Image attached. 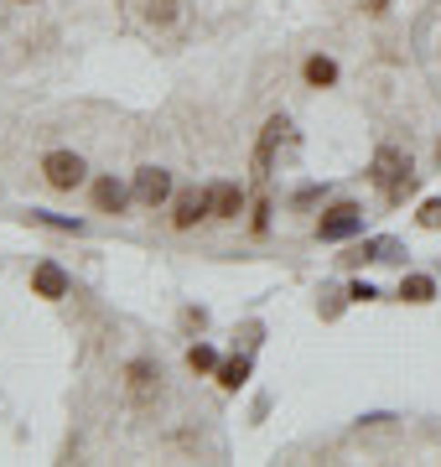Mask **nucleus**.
Returning <instances> with one entry per match:
<instances>
[{
	"mask_svg": "<svg viewBox=\"0 0 441 467\" xmlns=\"http://www.w3.org/2000/svg\"><path fill=\"white\" fill-rule=\"evenodd\" d=\"M348 296H354V301H374V296H379V291H374V285H369V281H358V285H354V291H348Z\"/></svg>",
	"mask_w": 441,
	"mask_h": 467,
	"instance_id": "17",
	"label": "nucleus"
},
{
	"mask_svg": "<svg viewBox=\"0 0 441 467\" xmlns=\"http://www.w3.org/2000/svg\"><path fill=\"white\" fill-rule=\"evenodd\" d=\"M281 135H286V119H281V115L265 119V130H260V146H255V177H260V182L271 177V161H275V146H281Z\"/></svg>",
	"mask_w": 441,
	"mask_h": 467,
	"instance_id": "8",
	"label": "nucleus"
},
{
	"mask_svg": "<svg viewBox=\"0 0 441 467\" xmlns=\"http://www.w3.org/2000/svg\"><path fill=\"white\" fill-rule=\"evenodd\" d=\"M244 379H250V358H229V364H219V384H223V389H239Z\"/></svg>",
	"mask_w": 441,
	"mask_h": 467,
	"instance_id": "14",
	"label": "nucleus"
},
{
	"mask_svg": "<svg viewBox=\"0 0 441 467\" xmlns=\"http://www.w3.org/2000/svg\"><path fill=\"white\" fill-rule=\"evenodd\" d=\"M125 395H130L136 410H151V405L161 400V368H156L151 358H130V364H125Z\"/></svg>",
	"mask_w": 441,
	"mask_h": 467,
	"instance_id": "2",
	"label": "nucleus"
},
{
	"mask_svg": "<svg viewBox=\"0 0 441 467\" xmlns=\"http://www.w3.org/2000/svg\"><path fill=\"white\" fill-rule=\"evenodd\" d=\"M208 208H213V218H239L244 213V187L239 182H213L208 187Z\"/></svg>",
	"mask_w": 441,
	"mask_h": 467,
	"instance_id": "9",
	"label": "nucleus"
},
{
	"mask_svg": "<svg viewBox=\"0 0 441 467\" xmlns=\"http://www.w3.org/2000/svg\"><path fill=\"white\" fill-rule=\"evenodd\" d=\"M354 234H364V208H358V202H333V208L317 218V239H327V244L354 239Z\"/></svg>",
	"mask_w": 441,
	"mask_h": 467,
	"instance_id": "4",
	"label": "nucleus"
},
{
	"mask_svg": "<svg viewBox=\"0 0 441 467\" xmlns=\"http://www.w3.org/2000/svg\"><path fill=\"white\" fill-rule=\"evenodd\" d=\"M421 229H441V198H431V202H421Z\"/></svg>",
	"mask_w": 441,
	"mask_h": 467,
	"instance_id": "16",
	"label": "nucleus"
},
{
	"mask_svg": "<svg viewBox=\"0 0 441 467\" xmlns=\"http://www.w3.org/2000/svg\"><path fill=\"white\" fill-rule=\"evenodd\" d=\"M42 177H47V187H57V192H73V187H84L88 161L78 150H47V156H42Z\"/></svg>",
	"mask_w": 441,
	"mask_h": 467,
	"instance_id": "3",
	"label": "nucleus"
},
{
	"mask_svg": "<svg viewBox=\"0 0 441 467\" xmlns=\"http://www.w3.org/2000/svg\"><path fill=\"white\" fill-rule=\"evenodd\" d=\"M130 198H136V192L125 182H115V177H99V182H94V208H99V213H125Z\"/></svg>",
	"mask_w": 441,
	"mask_h": 467,
	"instance_id": "10",
	"label": "nucleus"
},
{
	"mask_svg": "<svg viewBox=\"0 0 441 467\" xmlns=\"http://www.w3.org/2000/svg\"><path fill=\"white\" fill-rule=\"evenodd\" d=\"M198 218H213V208H208V192L187 187V192H177V198H171V229H192Z\"/></svg>",
	"mask_w": 441,
	"mask_h": 467,
	"instance_id": "6",
	"label": "nucleus"
},
{
	"mask_svg": "<svg viewBox=\"0 0 441 467\" xmlns=\"http://www.w3.org/2000/svg\"><path fill=\"white\" fill-rule=\"evenodd\" d=\"M146 21L151 26H171L177 21V0H146Z\"/></svg>",
	"mask_w": 441,
	"mask_h": 467,
	"instance_id": "15",
	"label": "nucleus"
},
{
	"mask_svg": "<svg viewBox=\"0 0 441 467\" xmlns=\"http://www.w3.org/2000/svg\"><path fill=\"white\" fill-rule=\"evenodd\" d=\"M364 11H369V16H385V11H390V0H364Z\"/></svg>",
	"mask_w": 441,
	"mask_h": 467,
	"instance_id": "18",
	"label": "nucleus"
},
{
	"mask_svg": "<svg viewBox=\"0 0 441 467\" xmlns=\"http://www.w3.org/2000/svg\"><path fill=\"white\" fill-rule=\"evenodd\" d=\"M187 368H192V374H213V368H219V353L208 348V343H192V348H187Z\"/></svg>",
	"mask_w": 441,
	"mask_h": 467,
	"instance_id": "13",
	"label": "nucleus"
},
{
	"mask_svg": "<svg viewBox=\"0 0 441 467\" xmlns=\"http://www.w3.org/2000/svg\"><path fill=\"white\" fill-rule=\"evenodd\" d=\"M68 270H63V265H57V260H42V265H36L32 270V291H36V296H47V301H63V296H68Z\"/></svg>",
	"mask_w": 441,
	"mask_h": 467,
	"instance_id": "7",
	"label": "nucleus"
},
{
	"mask_svg": "<svg viewBox=\"0 0 441 467\" xmlns=\"http://www.w3.org/2000/svg\"><path fill=\"white\" fill-rule=\"evenodd\" d=\"M400 296L405 301H431L436 296V281H431V275H405V281H400Z\"/></svg>",
	"mask_w": 441,
	"mask_h": 467,
	"instance_id": "12",
	"label": "nucleus"
},
{
	"mask_svg": "<svg viewBox=\"0 0 441 467\" xmlns=\"http://www.w3.org/2000/svg\"><path fill=\"white\" fill-rule=\"evenodd\" d=\"M302 78H306L312 88H333V84H338V63L317 52V57H306V63H302Z\"/></svg>",
	"mask_w": 441,
	"mask_h": 467,
	"instance_id": "11",
	"label": "nucleus"
},
{
	"mask_svg": "<svg viewBox=\"0 0 441 467\" xmlns=\"http://www.w3.org/2000/svg\"><path fill=\"white\" fill-rule=\"evenodd\" d=\"M16 5H32V0H16Z\"/></svg>",
	"mask_w": 441,
	"mask_h": 467,
	"instance_id": "19",
	"label": "nucleus"
},
{
	"mask_svg": "<svg viewBox=\"0 0 441 467\" xmlns=\"http://www.w3.org/2000/svg\"><path fill=\"white\" fill-rule=\"evenodd\" d=\"M369 177H374L379 187H385V202H390V208H400V202H405L410 192H415L410 161H405V156H400L395 146H379V150H374V167H369Z\"/></svg>",
	"mask_w": 441,
	"mask_h": 467,
	"instance_id": "1",
	"label": "nucleus"
},
{
	"mask_svg": "<svg viewBox=\"0 0 441 467\" xmlns=\"http://www.w3.org/2000/svg\"><path fill=\"white\" fill-rule=\"evenodd\" d=\"M130 192H136V202H146V208H161V202L171 198V171L167 167H140Z\"/></svg>",
	"mask_w": 441,
	"mask_h": 467,
	"instance_id": "5",
	"label": "nucleus"
}]
</instances>
